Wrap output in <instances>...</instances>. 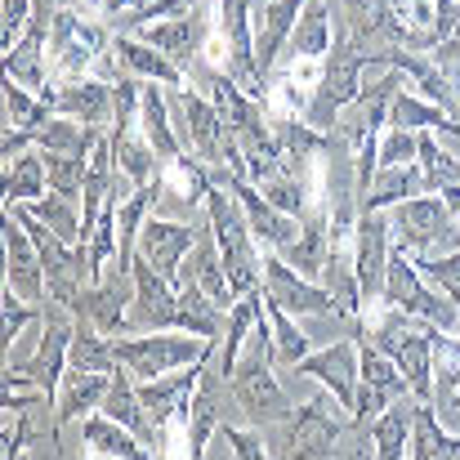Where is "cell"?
I'll return each mask as SVG.
<instances>
[{
  "mask_svg": "<svg viewBox=\"0 0 460 460\" xmlns=\"http://www.w3.org/2000/svg\"><path fill=\"white\" fill-rule=\"evenodd\" d=\"M81 443H90V452L94 456H121V460H144L153 456L144 443H139V434H130L121 420H112L108 411L103 416H85L81 420Z\"/></svg>",
  "mask_w": 460,
  "mask_h": 460,
  "instance_id": "21",
  "label": "cell"
},
{
  "mask_svg": "<svg viewBox=\"0 0 460 460\" xmlns=\"http://www.w3.org/2000/svg\"><path fill=\"white\" fill-rule=\"evenodd\" d=\"M389 402H394V394H389V389L367 385V380L358 376V398H353V416H349V420H353L358 429H371V425L385 416V407H389Z\"/></svg>",
  "mask_w": 460,
  "mask_h": 460,
  "instance_id": "39",
  "label": "cell"
},
{
  "mask_svg": "<svg viewBox=\"0 0 460 460\" xmlns=\"http://www.w3.org/2000/svg\"><path fill=\"white\" fill-rule=\"evenodd\" d=\"M344 411L340 398H313L305 407H296L291 420H278V425H264V447L269 456H305V460H322L340 452V438H344V420L335 416Z\"/></svg>",
  "mask_w": 460,
  "mask_h": 460,
  "instance_id": "1",
  "label": "cell"
},
{
  "mask_svg": "<svg viewBox=\"0 0 460 460\" xmlns=\"http://www.w3.org/2000/svg\"><path fill=\"white\" fill-rule=\"evenodd\" d=\"M389 126L398 130H438V135H452L456 130V117H447L438 103L429 99H411L407 90H398L394 99V112H389Z\"/></svg>",
  "mask_w": 460,
  "mask_h": 460,
  "instance_id": "31",
  "label": "cell"
},
{
  "mask_svg": "<svg viewBox=\"0 0 460 460\" xmlns=\"http://www.w3.org/2000/svg\"><path fill=\"white\" fill-rule=\"evenodd\" d=\"M72 335H76V313L58 300H45L40 313V340H36V353L31 362L22 367L45 394L58 398V385H63V371H67V349H72Z\"/></svg>",
  "mask_w": 460,
  "mask_h": 460,
  "instance_id": "6",
  "label": "cell"
},
{
  "mask_svg": "<svg viewBox=\"0 0 460 460\" xmlns=\"http://www.w3.org/2000/svg\"><path fill=\"white\" fill-rule=\"evenodd\" d=\"M63 242H72V246H85V233H81V210H76V197H63V192H54L49 188V197H36V201H27Z\"/></svg>",
  "mask_w": 460,
  "mask_h": 460,
  "instance_id": "33",
  "label": "cell"
},
{
  "mask_svg": "<svg viewBox=\"0 0 460 460\" xmlns=\"http://www.w3.org/2000/svg\"><path fill=\"white\" fill-rule=\"evenodd\" d=\"M108 139H112V156H117V165L135 179V188H144V183H153L156 179V148L148 144V135L144 130H135V126H112L108 130Z\"/></svg>",
  "mask_w": 460,
  "mask_h": 460,
  "instance_id": "25",
  "label": "cell"
},
{
  "mask_svg": "<svg viewBox=\"0 0 460 460\" xmlns=\"http://www.w3.org/2000/svg\"><path fill=\"white\" fill-rule=\"evenodd\" d=\"M322 287L335 296L340 317H358L362 287H358V269H353V260L344 255V246H331V255H326V264H322Z\"/></svg>",
  "mask_w": 460,
  "mask_h": 460,
  "instance_id": "30",
  "label": "cell"
},
{
  "mask_svg": "<svg viewBox=\"0 0 460 460\" xmlns=\"http://www.w3.org/2000/svg\"><path fill=\"white\" fill-rule=\"evenodd\" d=\"M411 260H416V269L425 273V282L434 291L460 300V251H452V255H411Z\"/></svg>",
  "mask_w": 460,
  "mask_h": 460,
  "instance_id": "38",
  "label": "cell"
},
{
  "mask_svg": "<svg viewBox=\"0 0 460 460\" xmlns=\"http://www.w3.org/2000/svg\"><path fill=\"white\" fill-rule=\"evenodd\" d=\"M420 153V130H389V139L380 144V165H411Z\"/></svg>",
  "mask_w": 460,
  "mask_h": 460,
  "instance_id": "40",
  "label": "cell"
},
{
  "mask_svg": "<svg viewBox=\"0 0 460 460\" xmlns=\"http://www.w3.org/2000/svg\"><path fill=\"white\" fill-rule=\"evenodd\" d=\"M358 251H353V269H358V287H362V305L385 296V273L394 260V228H389V210H362L358 215Z\"/></svg>",
  "mask_w": 460,
  "mask_h": 460,
  "instance_id": "8",
  "label": "cell"
},
{
  "mask_svg": "<svg viewBox=\"0 0 460 460\" xmlns=\"http://www.w3.org/2000/svg\"><path fill=\"white\" fill-rule=\"evenodd\" d=\"M416 407L420 398L416 394H402L385 407V416L371 425V443H376V456L380 460H398L407 452V434H411V420H416Z\"/></svg>",
  "mask_w": 460,
  "mask_h": 460,
  "instance_id": "23",
  "label": "cell"
},
{
  "mask_svg": "<svg viewBox=\"0 0 460 460\" xmlns=\"http://www.w3.org/2000/svg\"><path fill=\"white\" fill-rule=\"evenodd\" d=\"M206 31H210V18H206V0H201V4L174 13V18L144 22L135 36L148 40V45H156V49H161L170 63H179L183 76H188V67H192V63L201 58V49H206Z\"/></svg>",
  "mask_w": 460,
  "mask_h": 460,
  "instance_id": "10",
  "label": "cell"
},
{
  "mask_svg": "<svg viewBox=\"0 0 460 460\" xmlns=\"http://www.w3.org/2000/svg\"><path fill=\"white\" fill-rule=\"evenodd\" d=\"M183 282H197L215 305H224V308L237 305L233 282H228V269H224V251L215 242V228H197V242H192V251H188V260L179 269V287Z\"/></svg>",
  "mask_w": 460,
  "mask_h": 460,
  "instance_id": "16",
  "label": "cell"
},
{
  "mask_svg": "<svg viewBox=\"0 0 460 460\" xmlns=\"http://www.w3.org/2000/svg\"><path fill=\"white\" fill-rule=\"evenodd\" d=\"M99 411H108V416L121 420L130 434H139V443H144L153 456H165V425H156L153 416H148V407H144V398H139V385H135V376H130L126 367L112 371V385H108V398H103Z\"/></svg>",
  "mask_w": 460,
  "mask_h": 460,
  "instance_id": "14",
  "label": "cell"
},
{
  "mask_svg": "<svg viewBox=\"0 0 460 460\" xmlns=\"http://www.w3.org/2000/svg\"><path fill=\"white\" fill-rule=\"evenodd\" d=\"M291 371H296V376L322 380V385L340 398V407L353 416V398H358V344H353V335L326 344L322 353H308L305 362H296Z\"/></svg>",
  "mask_w": 460,
  "mask_h": 460,
  "instance_id": "15",
  "label": "cell"
},
{
  "mask_svg": "<svg viewBox=\"0 0 460 460\" xmlns=\"http://www.w3.org/2000/svg\"><path fill=\"white\" fill-rule=\"evenodd\" d=\"M215 353H219V340H210L206 358H201V376H197V389H192V407H188V452L192 460L206 456V443L219 434V425H242V407H237V394H233V380L215 367Z\"/></svg>",
  "mask_w": 460,
  "mask_h": 460,
  "instance_id": "4",
  "label": "cell"
},
{
  "mask_svg": "<svg viewBox=\"0 0 460 460\" xmlns=\"http://www.w3.org/2000/svg\"><path fill=\"white\" fill-rule=\"evenodd\" d=\"M49 27H54V18H31V27L4 49V72H9V81H18L22 90H45L40 45H45Z\"/></svg>",
  "mask_w": 460,
  "mask_h": 460,
  "instance_id": "20",
  "label": "cell"
},
{
  "mask_svg": "<svg viewBox=\"0 0 460 460\" xmlns=\"http://www.w3.org/2000/svg\"><path fill=\"white\" fill-rule=\"evenodd\" d=\"M407 456H416V460H456L460 456V434H443V429H438V420H434V407H429V402H420V407H416Z\"/></svg>",
  "mask_w": 460,
  "mask_h": 460,
  "instance_id": "29",
  "label": "cell"
},
{
  "mask_svg": "<svg viewBox=\"0 0 460 460\" xmlns=\"http://www.w3.org/2000/svg\"><path fill=\"white\" fill-rule=\"evenodd\" d=\"M4 112H9V126H22V130H40L54 117V108L45 99H31L18 81H4Z\"/></svg>",
  "mask_w": 460,
  "mask_h": 460,
  "instance_id": "36",
  "label": "cell"
},
{
  "mask_svg": "<svg viewBox=\"0 0 460 460\" xmlns=\"http://www.w3.org/2000/svg\"><path fill=\"white\" fill-rule=\"evenodd\" d=\"M45 188H49L45 153H18L4 161V201H9V206L36 201V197H45Z\"/></svg>",
  "mask_w": 460,
  "mask_h": 460,
  "instance_id": "27",
  "label": "cell"
},
{
  "mask_svg": "<svg viewBox=\"0 0 460 460\" xmlns=\"http://www.w3.org/2000/svg\"><path fill=\"white\" fill-rule=\"evenodd\" d=\"M206 349H210V344H206ZM201 358H206V353H201ZM201 358H197L192 367H183L179 376H153V380H135V385H139V398H144V407H148V416H153L156 425H165L174 411H183V398H192V389H197Z\"/></svg>",
  "mask_w": 460,
  "mask_h": 460,
  "instance_id": "19",
  "label": "cell"
},
{
  "mask_svg": "<svg viewBox=\"0 0 460 460\" xmlns=\"http://www.w3.org/2000/svg\"><path fill=\"white\" fill-rule=\"evenodd\" d=\"M255 4H260V0H255Z\"/></svg>",
  "mask_w": 460,
  "mask_h": 460,
  "instance_id": "44",
  "label": "cell"
},
{
  "mask_svg": "<svg viewBox=\"0 0 460 460\" xmlns=\"http://www.w3.org/2000/svg\"><path fill=\"white\" fill-rule=\"evenodd\" d=\"M45 165H49V188L63 192V197H76V201H81L90 161H85V156H72V153H45Z\"/></svg>",
  "mask_w": 460,
  "mask_h": 460,
  "instance_id": "37",
  "label": "cell"
},
{
  "mask_svg": "<svg viewBox=\"0 0 460 460\" xmlns=\"http://www.w3.org/2000/svg\"><path fill=\"white\" fill-rule=\"evenodd\" d=\"M40 99L58 117H72V121H85V126H112V85L108 81H72L63 90L45 85Z\"/></svg>",
  "mask_w": 460,
  "mask_h": 460,
  "instance_id": "17",
  "label": "cell"
},
{
  "mask_svg": "<svg viewBox=\"0 0 460 460\" xmlns=\"http://www.w3.org/2000/svg\"><path fill=\"white\" fill-rule=\"evenodd\" d=\"M206 215H210L215 242H219V251H224V269H228L233 296L242 300L246 291L260 287V269H264V260L255 255V233H251V224H246V210H242L237 192L228 197L224 183H210V188H206Z\"/></svg>",
  "mask_w": 460,
  "mask_h": 460,
  "instance_id": "2",
  "label": "cell"
},
{
  "mask_svg": "<svg viewBox=\"0 0 460 460\" xmlns=\"http://www.w3.org/2000/svg\"><path fill=\"white\" fill-rule=\"evenodd\" d=\"M452 411H460V389H456V398H452V407H447V416H452Z\"/></svg>",
  "mask_w": 460,
  "mask_h": 460,
  "instance_id": "41",
  "label": "cell"
},
{
  "mask_svg": "<svg viewBox=\"0 0 460 460\" xmlns=\"http://www.w3.org/2000/svg\"><path fill=\"white\" fill-rule=\"evenodd\" d=\"M108 385H112V371H81V367H67L63 371V385H58V420L72 425V420H85L90 411L103 407L108 398Z\"/></svg>",
  "mask_w": 460,
  "mask_h": 460,
  "instance_id": "18",
  "label": "cell"
},
{
  "mask_svg": "<svg viewBox=\"0 0 460 460\" xmlns=\"http://www.w3.org/2000/svg\"><path fill=\"white\" fill-rule=\"evenodd\" d=\"M112 49L121 54V67H126V72H135V76H144V81H161V85H188L183 67H179V63H170V58H165L156 45H148V40L112 36Z\"/></svg>",
  "mask_w": 460,
  "mask_h": 460,
  "instance_id": "22",
  "label": "cell"
},
{
  "mask_svg": "<svg viewBox=\"0 0 460 460\" xmlns=\"http://www.w3.org/2000/svg\"><path fill=\"white\" fill-rule=\"evenodd\" d=\"M335 40V27H331V4L326 0H308L296 31H291V58H322Z\"/></svg>",
  "mask_w": 460,
  "mask_h": 460,
  "instance_id": "28",
  "label": "cell"
},
{
  "mask_svg": "<svg viewBox=\"0 0 460 460\" xmlns=\"http://www.w3.org/2000/svg\"><path fill=\"white\" fill-rule=\"evenodd\" d=\"M402 76H407V72L389 67L385 81H376L371 90H358V99L340 112L335 135H340L353 153H358L371 135H380V126H389V112H394V99H398V90H402Z\"/></svg>",
  "mask_w": 460,
  "mask_h": 460,
  "instance_id": "9",
  "label": "cell"
},
{
  "mask_svg": "<svg viewBox=\"0 0 460 460\" xmlns=\"http://www.w3.org/2000/svg\"><path fill=\"white\" fill-rule=\"evenodd\" d=\"M148 331H179V291L144 255H135V305L126 313V335H148Z\"/></svg>",
  "mask_w": 460,
  "mask_h": 460,
  "instance_id": "7",
  "label": "cell"
},
{
  "mask_svg": "<svg viewBox=\"0 0 460 460\" xmlns=\"http://www.w3.org/2000/svg\"><path fill=\"white\" fill-rule=\"evenodd\" d=\"M85 4H94V9H108V0H85Z\"/></svg>",
  "mask_w": 460,
  "mask_h": 460,
  "instance_id": "42",
  "label": "cell"
},
{
  "mask_svg": "<svg viewBox=\"0 0 460 460\" xmlns=\"http://www.w3.org/2000/svg\"><path fill=\"white\" fill-rule=\"evenodd\" d=\"M210 340L192 335V331H174V335H135V340H117V362L135 376V380H153L165 376L174 367H192L201 353H206Z\"/></svg>",
  "mask_w": 460,
  "mask_h": 460,
  "instance_id": "5",
  "label": "cell"
},
{
  "mask_svg": "<svg viewBox=\"0 0 460 460\" xmlns=\"http://www.w3.org/2000/svg\"><path fill=\"white\" fill-rule=\"evenodd\" d=\"M456 228H460V210H456Z\"/></svg>",
  "mask_w": 460,
  "mask_h": 460,
  "instance_id": "43",
  "label": "cell"
},
{
  "mask_svg": "<svg viewBox=\"0 0 460 460\" xmlns=\"http://www.w3.org/2000/svg\"><path fill=\"white\" fill-rule=\"evenodd\" d=\"M4 287L31 305H45V260L31 242V233L13 219V210H4Z\"/></svg>",
  "mask_w": 460,
  "mask_h": 460,
  "instance_id": "12",
  "label": "cell"
},
{
  "mask_svg": "<svg viewBox=\"0 0 460 460\" xmlns=\"http://www.w3.org/2000/svg\"><path fill=\"white\" fill-rule=\"evenodd\" d=\"M425 192V174L420 165H380L367 197H362V210H389L407 197H420Z\"/></svg>",
  "mask_w": 460,
  "mask_h": 460,
  "instance_id": "24",
  "label": "cell"
},
{
  "mask_svg": "<svg viewBox=\"0 0 460 460\" xmlns=\"http://www.w3.org/2000/svg\"><path fill=\"white\" fill-rule=\"evenodd\" d=\"M416 161H420V174H425V192H443V188L460 183V156L438 144V130H420Z\"/></svg>",
  "mask_w": 460,
  "mask_h": 460,
  "instance_id": "32",
  "label": "cell"
},
{
  "mask_svg": "<svg viewBox=\"0 0 460 460\" xmlns=\"http://www.w3.org/2000/svg\"><path fill=\"white\" fill-rule=\"evenodd\" d=\"M192 242H197V224L153 215V219L144 224V233H139V255H144L156 273L179 291V269H183V260H188Z\"/></svg>",
  "mask_w": 460,
  "mask_h": 460,
  "instance_id": "13",
  "label": "cell"
},
{
  "mask_svg": "<svg viewBox=\"0 0 460 460\" xmlns=\"http://www.w3.org/2000/svg\"><path fill=\"white\" fill-rule=\"evenodd\" d=\"M264 313H269V322H273L278 367H296V362H305V358H308V335L296 326V322H291V313H287V308L269 300V291H264Z\"/></svg>",
  "mask_w": 460,
  "mask_h": 460,
  "instance_id": "34",
  "label": "cell"
},
{
  "mask_svg": "<svg viewBox=\"0 0 460 460\" xmlns=\"http://www.w3.org/2000/svg\"><path fill=\"white\" fill-rule=\"evenodd\" d=\"M264 291H269L273 305H282L287 313H296V317H326V313H340V308H335V296H331L326 287L308 282L305 273H296L278 251L264 255Z\"/></svg>",
  "mask_w": 460,
  "mask_h": 460,
  "instance_id": "11",
  "label": "cell"
},
{
  "mask_svg": "<svg viewBox=\"0 0 460 460\" xmlns=\"http://www.w3.org/2000/svg\"><path fill=\"white\" fill-rule=\"evenodd\" d=\"M224 313L228 308L215 305L197 282H183L179 287V331H192V335H201V340H224Z\"/></svg>",
  "mask_w": 460,
  "mask_h": 460,
  "instance_id": "26",
  "label": "cell"
},
{
  "mask_svg": "<svg viewBox=\"0 0 460 460\" xmlns=\"http://www.w3.org/2000/svg\"><path fill=\"white\" fill-rule=\"evenodd\" d=\"M282 215H305L308 210V183L300 174H291V170H282V161H278V170L264 179V183H255Z\"/></svg>",
  "mask_w": 460,
  "mask_h": 460,
  "instance_id": "35",
  "label": "cell"
},
{
  "mask_svg": "<svg viewBox=\"0 0 460 460\" xmlns=\"http://www.w3.org/2000/svg\"><path fill=\"white\" fill-rule=\"evenodd\" d=\"M389 228H394V251L407 255H452L460 251L456 210L443 201V192H420L398 206H389Z\"/></svg>",
  "mask_w": 460,
  "mask_h": 460,
  "instance_id": "3",
  "label": "cell"
}]
</instances>
